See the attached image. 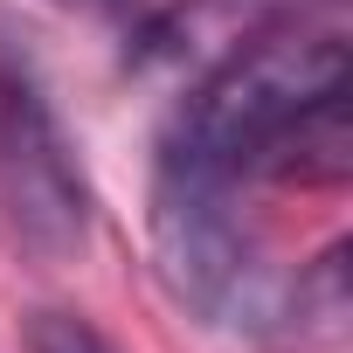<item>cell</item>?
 Returning <instances> with one entry per match:
<instances>
[{"instance_id":"6da1fadb","label":"cell","mask_w":353,"mask_h":353,"mask_svg":"<svg viewBox=\"0 0 353 353\" xmlns=\"http://www.w3.org/2000/svg\"><path fill=\"white\" fill-rule=\"evenodd\" d=\"M159 152L201 173L250 181H339L346 173V42L298 14L215 49L159 125Z\"/></svg>"},{"instance_id":"7a4b0ae2","label":"cell","mask_w":353,"mask_h":353,"mask_svg":"<svg viewBox=\"0 0 353 353\" xmlns=\"http://www.w3.org/2000/svg\"><path fill=\"white\" fill-rule=\"evenodd\" d=\"M145 236H152V270H159L166 298L181 312H194L201 325L256 332L277 312L270 256H263L256 222L243 215V188L236 181L152 152Z\"/></svg>"},{"instance_id":"3957f363","label":"cell","mask_w":353,"mask_h":353,"mask_svg":"<svg viewBox=\"0 0 353 353\" xmlns=\"http://www.w3.org/2000/svg\"><path fill=\"white\" fill-rule=\"evenodd\" d=\"M90 173L35 83V70L0 49V215L35 256H70L90 243Z\"/></svg>"},{"instance_id":"277c9868","label":"cell","mask_w":353,"mask_h":353,"mask_svg":"<svg viewBox=\"0 0 353 353\" xmlns=\"http://www.w3.org/2000/svg\"><path fill=\"white\" fill-rule=\"evenodd\" d=\"M21 346L28 353H118L83 312H63V305H42V312H28V325H21Z\"/></svg>"},{"instance_id":"5b68a950","label":"cell","mask_w":353,"mask_h":353,"mask_svg":"<svg viewBox=\"0 0 353 353\" xmlns=\"http://www.w3.org/2000/svg\"><path fill=\"white\" fill-rule=\"evenodd\" d=\"M83 8H132V0H83Z\"/></svg>"}]
</instances>
